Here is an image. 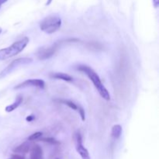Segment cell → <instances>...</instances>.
Instances as JSON below:
<instances>
[{"mask_svg":"<svg viewBox=\"0 0 159 159\" xmlns=\"http://www.w3.org/2000/svg\"><path fill=\"white\" fill-rule=\"evenodd\" d=\"M77 69L79 70V71L84 72L87 76H88L89 80L92 81V82H93V85H94L95 88L97 89L98 93H99V94L100 95L101 97H102V99H105V100L107 101L110 100V93H109L108 90L107 89V88L104 86L103 84L102 83V81H101L100 78L98 75L97 73H96L93 68H90L89 66H87V65H79Z\"/></svg>","mask_w":159,"mask_h":159,"instance_id":"obj_1","label":"cell"},{"mask_svg":"<svg viewBox=\"0 0 159 159\" xmlns=\"http://www.w3.org/2000/svg\"><path fill=\"white\" fill-rule=\"evenodd\" d=\"M28 43H29V38L25 37L20 39V40L16 41L11 46L0 49V61L6 60L20 54L24 50Z\"/></svg>","mask_w":159,"mask_h":159,"instance_id":"obj_2","label":"cell"},{"mask_svg":"<svg viewBox=\"0 0 159 159\" xmlns=\"http://www.w3.org/2000/svg\"><path fill=\"white\" fill-rule=\"evenodd\" d=\"M61 19L57 15H50L40 21V29L48 34L57 32L61 26Z\"/></svg>","mask_w":159,"mask_h":159,"instance_id":"obj_3","label":"cell"},{"mask_svg":"<svg viewBox=\"0 0 159 159\" xmlns=\"http://www.w3.org/2000/svg\"><path fill=\"white\" fill-rule=\"evenodd\" d=\"M33 62V59L30 57H20V58L16 59V60L12 61L5 69L0 72V78H4L7 75L10 74L11 72L14 71L16 68H18L20 65H28Z\"/></svg>","mask_w":159,"mask_h":159,"instance_id":"obj_4","label":"cell"},{"mask_svg":"<svg viewBox=\"0 0 159 159\" xmlns=\"http://www.w3.org/2000/svg\"><path fill=\"white\" fill-rule=\"evenodd\" d=\"M57 49V45H52V46H48V47H43L39 49L37 51V58L39 60H47V59L50 58L52 57L54 54H55L56 51Z\"/></svg>","mask_w":159,"mask_h":159,"instance_id":"obj_5","label":"cell"},{"mask_svg":"<svg viewBox=\"0 0 159 159\" xmlns=\"http://www.w3.org/2000/svg\"><path fill=\"white\" fill-rule=\"evenodd\" d=\"M75 147L76 151L80 155L82 159H91L90 158L89 153L88 150L85 148L82 144V135L79 132H77L75 136Z\"/></svg>","mask_w":159,"mask_h":159,"instance_id":"obj_6","label":"cell"},{"mask_svg":"<svg viewBox=\"0 0 159 159\" xmlns=\"http://www.w3.org/2000/svg\"><path fill=\"white\" fill-rule=\"evenodd\" d=\"M27 87H36L39 89H44L45 82L42 79H28L24 81L22 83L19 84L16 86L14 87L15 89H20L27 88Z\"/></svg>","mask_w":159,"mask_h":159,"instance_id":"obj_7","label":"cell"},{"mask_svg":"<svg viewBox=\"0 0 159 159\" xmlns=\"http://www.w3.org/2000/svg\"><path fill=\"white\" fill-rule=\"evenodd\" d=\"M30 159H43V151L37 144L33 146L30 148Z\"/></svg>","mask_w":159,"mask_h":159,"instance_id":"obj_8","label":"cell"},{"mask_svg":"<svg viewBox=\"0 0 159 159\" xmlns=\"http://www.w3.org/2000/svg\"><path fill=\"white\" fill-rule=\"evenodd\" d=\"M51 77L52 78V79L63 80V81H65V82H72L73 81V78L71 77V75L63 72L52 73V74L51 75Z\"/></svg>","mask_w":159,"mask_h":159,"instance_id":"obj_9","label":"cell"},{"mask_svg":"<svg viewBox=\"0 0 159 159\" xmlns=\"http://www.w3.org/2000/svg\"><path fill=\"white\" fill-rule=\"evenodd\" d=\"M31 146L29 142H24L16 148L13 152L16 154H26L30 151Z\"/></svg>","mask_w":159,"mask_h":159,"instance_id":"obj_10","label":"cell"},{"mask_svg":"<svg viewBox=\"0 0 159 159\" xmlns=\"http://www.w3.org/2000/svg\"><path fill=\"white\" fill-rule=\"evenodd\" d=\"M23 96H17V98L16 99L15 102H14L13 103L10 104V105L7 106V107H6V109H5V110H6L7 113L12 112L13 110H15L16 109L18 108V107H20V105L22 103V102H23Z\"/></svg>","mask_w":159,"mask_h":159,"instance_id":"obj_11","label":"cell"},{"mask_svg":"<svg viewBox=\"0 0 159 159\" xmlns=\"http://www.w3.org/2000/svg\"><path fill=\"white\" fill-rule=\"evenodd\" d=\"M122 127L120 124H116L112 127L111 135L114 139H118L122 134Z\"/></svg>","mask_w":159,"mask_h":159,"instance_id":"obj_12","label":"cell"},{"mask_svg":"<svg viewBox=\"0 0 159 159\" xmlns=\"http://www.w3.org/2000/svg\"><path fill=\"white\" fill-rule=\"evenodd\" d=\"M42 135H43V133H42V132H36V133H34L33 134L30 135V136L28 137L27 140L29 141H35V140H37L39 139V138H41Z\"/></svg>","mask_w":159,"mask_h":159,"instance_id":"obj_13","label":"cell"},{"mask_svg":"<svg viewBox=\"0 0 159 159\" xmlns=\"http://www.w3.org/2000/svg\"><path fill=\"white\" fill-rule=\"evenodd\" d=\"M40 141H43V142H46L48 143V144H59L60 142L57 141V140L54 139V138H43L40 139Z\"/></svg>","mask_w":159,"mask_h":159,"instance_id":"obj_14","label":"cell"},{"mask_svg":"<svg viewBox=\"0 0 159 159\" xmlns=\"http://www.w3.org/2000/svg\"><path fill=\"white\" fill-rule=\"evenodd\" d=\"M61 102H63V103H65L66 106H68V107H69V108L72 109V110H76V111H77V110H78V108H79V107H78V106L76 105V104L75 103V102H73L72 101L64 100V101H61Z\"/></svg>","mask_w":159,"mask_h":159,"instance_id":"obj_15","label":"cell"},{"mask_svg":"<svg viewBox=\"0 0 159 159\" xmlns=\"http://www.w3.org/2000/svg\"><path fill=\"white\" fill-rule=\"evenodd\" d=\"M77 111L79 112V114H80L81 118H82V121H85V110H84V109L82 108V107H79V108H78Z\"/></svg>","mask_w":159,"mask_h":159,"instance_id":"obj_16","label":"cell"},{"mask_svg":"<svg viewBox=\"0 0 159 159\" xmlns=\"http://www.w3.org/2000/svg\"><path fill=\"white\" fill-rule=\"evenodd\" d=\"M9 159H25V158H23V156H21V155H19L16 154V155H12V157Z\"/></svg>","mask_w":159,"mask_h":159,"instance_id":"obj_17","label":"cell"},{"mask_svg":"<svg viewBox=\"0 0 159 159\" xmlns=\"http://www.w3.org/2000/svg\"><path fill=\"white\" fill-rule=\"evenodd\" d=\"M34 119H35V116H34V115H30V116H28L26 118V120L28 121V122H31V121L34 120Z\"/></svg>","mask_w":159,"mask_h":159,"instance_id":"obj_18","label":"cell"},{"mask_svg":"<svg viewBox=\"0 0 159 159\" xmlns=\"http://www.w3.org/2000/svg\"><path fill=\"white\" fill-rule=\"evenodd\" d=\"M152 1H153L154 7H155V9H157L159 6V0H152Z\"/></svg>","mask_w":159,"mask_h":159,"instance_id":"obj_19","label":"cell"},{"mask_svg":"<svg viewBox=\"0 0 159 159\" xmlns=\"http://www.w3.org/2000/svg\"><path fill=\"white\" fill-rule=\"evenodd\" d=\"M7 1L8 0H0V8H1V6H2L4 3H6Z\"/></svg>","mask_w":159,"mask_h":159,"instance_id":"obj_20","label":"cell"},{"mask_svg":"<svg viewBox=\"0 0 159 159\" xmlns=\"http://www.w3.org/2000/svg\"><path fill=\"white\" fill-rule=\"evenodd\" d=\"M51 2H52V0H48V1L46 2V6H49V5L51 3Z\"/></svg>","mask_w":159,"mask_h":159,"instance_id":"obj_21","label":"cell"},{"mask_svg":"<svg viewBox=\"0 0 159 159\" xmlns=\"http://www.w3.org/2000/svg\"><path fill=\"white\" fill-rule=\"evenodd\" d=\"M2 31V28H1V27H0V34H1Z\"/></svg>","mask_w":159,"mask_h":159,"instance_id":"obj_22","label":"cell"},{"mask_svg":"<svg viewBox=\"0 0 159 159\" xmlns=\"http://www.w3.org/2000/svg\"><path fill=\"white\" fill-rule=\"evenodd\" d=\"M57 159H58V158H57Z\"/></svg>","mask_w":159,"mask_h":159,"instance_id":"obj_23","label":"cell"}]
</instances>
